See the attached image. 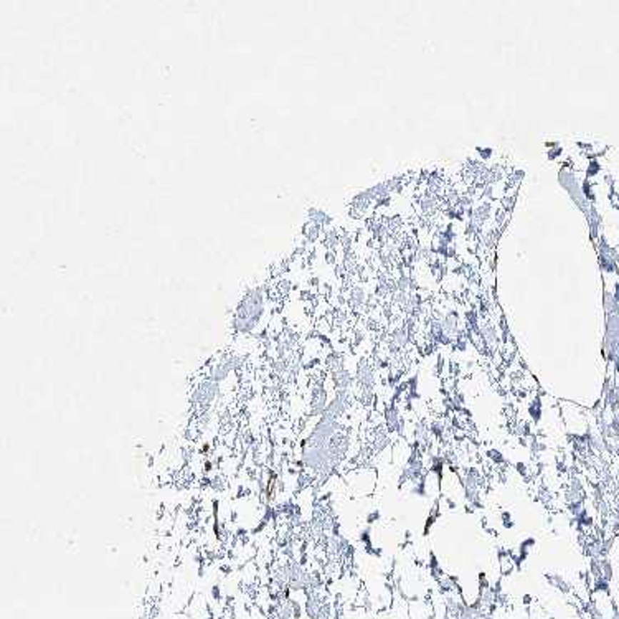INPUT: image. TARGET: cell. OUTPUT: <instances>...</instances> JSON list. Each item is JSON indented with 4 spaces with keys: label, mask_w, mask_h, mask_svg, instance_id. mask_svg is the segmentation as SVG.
I'll use <instances>...</instances> for the list:
<instances>
[{
    "label": "cell",
    "mask_w": 619,
    "mask_h": 619,
    "mask_svg": "<svg viewBox=\"0 0 619 619\" xmlns=\"http://www.w3.org/2000/svg\"><path fill=\"white\" fill-rule=\"evenodd\" d=\"M264 309V298L263 291L256 288L248 291L240 303L236 306L235 319L233 326L238 332H251L259 322V317L263 316Z\"/></svg>",
    "instance_id": "obj_1"
},
{
    "label": "cell",
    "mask_w": 619,
    "mask_h": 619,
    "mask_svg": "<svg viewBox=\"0 0 619 619\" xmlns=\"http://www.w3.org/2000/svg\"><path fill=\"white\" fill-rule=\"evenodd\" d=\"M216 391H218V387H216V385L213 383V382H208V383H203V385H200L198 387V390L195 391V400L198 401V403H210L211 400L215 398V395H216Z\"/></svg>",
    "instance_id": "obj_2"
}]
</instances>
